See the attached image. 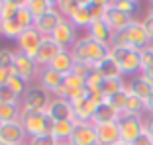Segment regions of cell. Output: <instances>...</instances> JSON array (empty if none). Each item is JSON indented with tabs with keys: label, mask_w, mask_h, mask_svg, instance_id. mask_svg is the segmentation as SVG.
Returning a JSON list of instances; mask_svg holds the SVG:
<instances>
[{
	"label": "cell",
	"mask_w": 153,
	"mask_h": 145,
	"mask_svg": "<svg viewBox=\"0 0 153 145\" xmlns=\"http://www.w3.org/2000/svg\"><path fill=\"white\" fill-rule=\"evenodd\" d=\"M71 53H73L76 63H90V65L96 67L100 61L106 59L110 55V47L94 41L88 36H82V37H79L76 43L71 47Z\"/></svg>",
	"instance_id": "obj_1"
},
{
	"label": "cell",
	"mask_w": 153,
	"mask_h": 145,
	"mask_svg": "<svg viewBox=\"0 0 153 145\" xmlns=\"http://www.w3.org/2000/svg\"><path fill=\"white\" fill-rule=\"evenodd\" d=\"M22 126L30 137H39V135H51L53 133V118H51L47 110L43 112H32V110H24L22 108Z\"/></svg>",
	"instance_id": "obj_2"
},
{
	"label": "cell",
	"mask_w": 153,
	"mask_h": 145,
	"mask_svg": "<svg viewBox=\"0 0 153 145\" xmlns=\"http://www.w3.org/2000/svg\"><path fill=\"white\" fill-rule=\"evenodd\" d=\"M110 57L116 61L122 75L135 77L141 72V51L131 47H110Z\"/></svg>",
	"instance_id": "obj_3"
},
{
	"label": "cell",
	"mask_w": 153,
	"mask_h": 145,
	"mask_svg": "<svg viewBox=\"0 0 153 145\" xmlns=\"http://www.w3.org/2000/svg\"><path fill=\"white\" fill-rule=\"evenodd\" d=\"M120 127V139L126 143H134L140 135H143V118L141 116H130V114H122L118 120Z\"/></svg>",
	"instance_id": "obj_4"
},
{
	"label": "cell",
	"mask_w": 153,
	"mask_h": 145,
	"mask_svg": "<svg viewBox=\"0 0 153 145\" xmlns=\"http://www.w3.org/2000/svg\"><path fill=\"white\" fill-rule=\"evenodd\" d=\"M51 102V96L47 94V92L41 88V86L37 84H32L30 88H27V92L22 96V108L24 110H32V112H43V110H47V106H49Z\"/></svg>",
	"instance_id": "obj_5"
},
{
	"label": "cell",
	"mask_w": 153,
	"mask_h": 145,
	"mask_svg": "<svg viewBox=\"0 0 153 145\" xmlns=\"http://www.w3.org/2000/svg\"><path fill=\"white\" fill-rule=\"evenodd\" d=\"M39 71H41V67L36 63V59H32V57H27V55H24V53H20V51H16L14 72H16L20 78H24V81L30 84V82L37 81V77H39Z\"/></svg>",
	"instance_id": "obj_6"
},
{
	"label": "cell",
	"mask_w": 153,
	"mask_h": 145,
	"mask_svg": "<svg viewBox=\"0 0 153 145\" xmlns=\"http://www.w3.org/2000/svg\"><path fill=\"white\" fill-rule=\"evenodd\" d=\"M51 39H53L55 43L61 47V49H71V47L76 43V39H79L75 24H73L71 20L63 18L61 22H59V26L53 30V33H51Z\"/></svg>",
	"instance_id": "obj_7"
},
{
	"label": "cell",
	"mask_w": 153,
	"mask_h": 145,
	"mask_svg": "<svg viewBox=\"0 0 153 145\" xmlns=\"http://www.w3.org/2000/svg\"><path fill=\"white\" fill-rule=\"evenodd\" d=\"M41 41H43V36L37 32L36 27H30V30H24V32L20 33V37L16 39V45H18L20 53H24V55H27V57L36 59Z\"/></svg>",
	"instance_id": "obj_8"
},
{
	"label": "cell",
	"mask_w": 153,
	"mask_h": 145,
	"mask_svg": "<svg viewBox=\"0 0 153 145\" xmlns=\"http://www.w3.org/2000/svg\"><path fill=\"white\" fill-rule=\"evenodd\" d=\"M69 141L73 145H98L96 126L92 122H76Z\"/></svg>",
	"instance_id": "obj_9"
},
{
	"label": "cell",
	"mask_w": 153,
	"mask_h": 145,
	"mask_svg": "<svg viewBox=\"0 0 153 145\" xmlns=\"http://www.w3.org/2000/svg\"><path fill=\"white\" fill-rule=\"evenodd\" d=\"M126 30H128V39H130L131 49L143 51V49H147V47L151 45V39H149V36H147V32H145L141 20H134Z\"/></svg>",
	"instance_id": "obj_10"
},
{
	"label": "cell",
	"mask_w": 153,
	"mask_h": 145,
	"mask_svg": "<svg viewBox=\"0 0 153 145\" xmlns=\"http://www.w3.org/2000/svg\"><path fill=\"white\" fill-rule=\"evenodd\" d=\"M63 78H65V75L53 71L51 67H43L39 71V77H37V86H41L49 96H55V92L63 84Z\"/></svg>",
	"instance_id": "obj_11"
},
{
	"label": "cell",
	"mask_w": 153,
	"mask_h": 145,
	"mask_svg": "<svg viewBox=\"0 0 153 145\" xmlns=\"http://www.w3.org/2000/svg\"><path fill=\"white\" fill-rule=\"evenodd\" d=\"M0 141L6 143V145L27 143V133H26V129H24L22 122L2 124V127H0Z\"/></svg>",
	"instance_id": "obj_12"
},
{
	"label": "cell",
	"mask_w": 153,
	"mask_h": 145,
	"mask_svg": "<svg viewBox=\"0 0 153 145\" xmlns=\"http://www.w3.org/2000/svg\"><path fill=\"white\" fill-rule=\"evenodd\" d=\"M61 47L55 43L51 37H43V41H41L39 49H37V55H36V63L39 65L41 69L43 67H49V63L57 57L59 53H61Z\"/></svg>",
	"instance_id": "obj_13"
},
{
	"label": "cell",
	"mask_w": 153,
	"mask_h": 145,
	"mask_svg": "<svg viewBox=\"0 0 153 145\" xmlns=\"http://www.w3.org/2000/svg\"><path fill=\"white\" fill-rule=\"evenodd\" d=\"M134 20H135V18H131L130 14H126V12H122V10H118L116 6H114V2H110L108 10H106V16H104V22L108 24V26L112 27L114 32L126 30V27L130 26Z\"/></svg>",
	"instance_id": "obj_14"
},
{
	"label": "cell",
	"mask_w": 153,
	"mask_h": 145,
	"mask_svg": "<svg viewBox=\"0 0 153 145\" xmlns=\"http://www.w3.org/2000/svg\"><path fill=\"white\" fill-rule=\"evenodd\" d=\"M128 92H130L131 96H137L140 100H147L149 96L153 94V82L149 81V78H145L143 75H135V77L130 78V82H128Z\"/></svg>",
	"instance_id": "obj_15"
},
{
	"label": "cell",
	"mask_w": 153,
	"mask_h": 145,
	"mask_svg": "<svg viewBox=\"0 0 153 145\" xmlns=\"http://www.w3.org/2000/svg\"><path fill=\"white\" fill-rule=\"evenodd\" d=\"M86 36L92 37V39L98 41V43H102V45H108L110 47V43H112V36H114V30L106 22H104V20H94V22L88 26V30H86Z\"/></svg>",
	"instance_id": "obj_16"
},
{
	"label": "cell",
	"mask_w": 153,
	"mask_h": 145,
	"mask_svg": "<svg viewBox=\"0 0 153 145\" xmlns=\"http://www.w3.org/2000/svg\"><path fill=\"white\" fill-rule=\"evenodd\" d=\"M63 20V16L59 14V10H51V12L43 14V16H39V18H36V30L41 33L43 37H51V33H53V30L59 26V22Z\"/></svg>",
	"instance_id": "obj_17"
},
{
	"label": "cell",
	"mask_w": 153,
	"mask_h": 145,
	"mask_svg": "<svg viewBox=\"0 0 153 145\" xmlns=\"http://www.w3.org/2000/svg\"><path fill=\"white\" fill-rule=\"evenodd\" d=\"M47 114H49L53 122H61V120H73V106L69 100L63 98H51L49 106H47Z\"/></svg>",
	"instance_id": "obj_18"
},
{
	"label": "cell",
	"mask_w": 153,
	"mask_h": 145,
	"mask_svg": "<svg viewBox=\"0 0 153 145\" xmlns=\"http://www.w3.org/2000/svg\"><path fill=\"white\" fill-rule=\"evenodd\" d=\"M71 106H73V120H75V122H92L96 106L92 104L86 96L71 102Z\"/></svg>",
	"instance_id": "obj_19"
},
{
	"label": "cell",
	"mask_w": 153,
	"mask_h": 145,
	"mask_svg": "<svg viewBox=\"0 0 153 145\" xmlns=\"http://www.w3.org/2000/svg\"><path fill=\"white\" fill-rule=\"evenodd\" d=\"M96 137H98V145H114V143H118V141H122L118 122L98 124V126H96Z\"/></svg>",
	"instance_id": "obj_20"
},
{
	"label": "cell",
	"mask_w": 153,
	"mask_h": 145,
	"mask_svg": "<svg viewBox=\"0 0 153 145\" xmlns=\"http://www.w3.org/2000/svg\"><path fill=\"white\" fill-rule=\"evenodd\" d=\"M122 114L118 112L116 108L108 104V102H102V104L96 106L94 110V116H92V124L98 126V124H110V122H118Z\"/></svg>",
	"instance_id": "obj_21"
},
{
	"label": "cell",
	"mask_w": 153,
	"mask_h": 145,
	"mask_svg": "<svg viewBox=\"0 0 153 145\" xmlns=\"http://www.w3.org/2000/svg\"><path fill=\"white\" fill-rule=\"evenodd\" d=\"M75 57H73L71 49H63L61 53L55 57L53 61L49 63V67L53 69V71L61 72V75H69V72H73V67H75Z\"/></svg>",
	"instance_id": "obj_22"
},
{
	"label": "cell",
	"mask_w": 153,
	"mask_h": 145,
	"mask_svg": "<svg viewBox=\"0 0 153 145\" xmlns=\"http://www.w3.org/2000/svg\"><path fill=\"white\" fill-rule=\"evenodd\" d=\"M22 120V104H0V124H14Z\"/></svg>",
	"instance_id": "obj_23"
},
{
	"label": "cell",
	"mask_w": 153,
	"mask_h": 145,
	"mask_svg": "<svg viewBox=\"0 0 153 145\" xmlns=\"http://www.w3.org/2000/svg\"><path fill=\"white\" fill-rule=\"evenodd\" d=\"M75 126H76L75 120H61V122H55L53 124V133H51V135H53L57 141H69Z\"/></svg>",
	"instance_id": "obj_24"
},
{
	"label": "cell",
	"mask_w": 153,
	"mask_h": 145,
	"mask_svg": "<svg viewBox=\"0 0 153 145\" xmlns=\"http://www.w3.org/2000/svg\"><path fill=\"white\" fill-rule=\"evenodd\" d=\"M96 71H98L104 78H118V77H124V75H122V71H120V67L116 65V61H114L110 55L96 65Z\"/></svg>",
	"instance_id": "obj_25"
},
{
	"label": "cell",
	"mask_w": 153,
	"mask_h": 145,
	"mask_svg": "<svg viewBox=\"0 0 153 145\" xmlns=\"http://www.w3.org/2000/svg\"><path fill=\"white\" fill-rule=\"evenodd\" d=\"M126 88H128V82H124V77H118V78H104L102 86H100V90H102V94L106 96V98L118 94L120 90H126Z\"/></svg>",
	"instance_id": "obj_26"
},
{
	"label": "cell",
	"mask_w": 153,
	"mask_h": 145,
	"mask_svg": "<svg viewBox=\"0 0 153 145\" xmlns=\"http://www.w3.org/2000/svg\"><path fill=\"white\" fill-rule=\"evenodd\" d=\"M82 4H85V8L90 12V16H92V22H94V20H104V16H106V10H108L110 2H104V0H85Z\"/></svg>",
	"instance_id": "obj_27"
},
{
	"label": "cell",
	"mask_w": 153,
	"mask_h": 145,
	"mask_svg": "<svg viewBox=\"0 0 153 145\" xmlns=\"http://www.w3.org/2000/svg\"><path fill=\"white\" fill-rule=\"evenodd\" d=\"M22 32L24 30L18 24V20H0V36L8 37V39H18Z\"/></svg>",
	"instance_id": "obj_28"
},
{
	"label": "cell",
	"mask_w": 153,
	"mask_h": 145,
	"mask_svg": "<svg viewBox=\"0 0 153 145\" xmlns=\"http://www.w3.org/2000/svg\"><path fill=\"white\" fill-rule=\"evenodd\" d=\"M26 2H27V8L32 10V14L36 18H39V16L57 8V2H51V0H26Z\"/></svg>",
	"instance_id": "obj_29"
},
{
	"label": "cell",
	"mask_w": 153,
	"mask_h": 145,
	"mask_svg": "<svg viewBox=\"0 0 153 145\" xmlns=\"http://www.w3.org/2000/svg\"><path fill=\"white\" fill-rule=\"evenodd\" d=\"M16 20H18V24L22 26V30H30V27L36 26V16L32 14V10L27 8V2H22V6H20V12H18V16H16Z\"/></svg>",
	"instance_id": "obj_30"
},
{
	"label": "cell",
	"mask_w": 153,
	"mask_h": 145,
	"mask_svg": "<svg viewBox=\"0 0 153 145\" xmlns=\"http://www.w3.org/2000/svg\"><path fill=\"white\" fill-rule=\"evenodd\" d=\"M69 20L75 24L76 30H79V27H86V30H88V26L92 24V16H90V12L85 8V4H81V8L76 10V12L73 14Z\"/></svg>",
	"instance_id": "obj_31"
},
{
	"label": "cell",
	"mask_w": 153,
	"mask_h": 145,
	"mask_svg": "<svg viewBox=\"0 0 153 145\" xmlns=\"http://www.w3.org/2000/svg\"><path fill=\"white\" fill-rule=\"evenodd\" d=\"M20 6H22V2H16V0H2L0 20H16V16L20 12Z\"/></svg>",
	"instance_id": "obj_32"
},
{
	"label": "cell",
	"mask_w": 153,
	"mask_h": 145,
	"mask_svg": "<svg viewBox=\"0 0 153 145\" xmlns=\"http://www.w3.org/2000/svg\"><path fill=\"white\" fill-rule=\"evenodd\" d=\"M124 114H130V116H145V102L140 100L137 96H131L128 98V104H126V112Z\"/></svg>",
	"instance_id": "obj_33"
},
{
	"label": "cell",
	"mask_w": 153,
	"mask_h": 145,
	"mask_svg": "<svg viewBox=\"0 0 153 145\" xmlns=\"http://www.w3.org/2000/svg\"><path fill=\"white\" fill-rule=\"evenodd\" d=\"M128 98H130V92H128V88H126V90H120L118 94H114V96H110V98H106V102H108L112 108H116L120 114H124V112H126Z\"/></svg>",
	"instance_id": "obj_34"
},
{
	"label": "cell",
	"mask_w": 153,
	"mask_h": 145,
	"mask_svg": "<svg viewBox=\"0 0 153 145\" xmlns=\"http://www.w3.org/2000/svg\"><path fill=\"white\" fill-rule=\"evenodd\" d=\"M81 4L82 2H79V0H59L57 2V10H59V14H61L63 18L69 20L76 10L81 8Z\"/></svg>",
	"instance_id": "obj_35"
},
{
	"label": "cell",
	"mask_w": 153,
	"mask_h": 145,
	"mask_svg": "<svg viewBox=\"0 0 153 145\" xmlns=\"http://www.w3.org/2000/svg\"><path fill=\"white\" fill-rule=\"evenodd\" d=\"M20 102L22 98L8 84H0V104H20Z\"/></svg>",
	"instance_id": "obj_36"
},
{
	"label": "cell",
	"mask_w": 153,
	"mask_h": 145,
	"mask_svg": "<svg viewBox=\"0 0 153 145\" xmlns=\"http://www.w3.org/2000/svg\"><path fill=\"white\" fill-rule=\"evenodd\" d=\"M8 86H10V88H12V90L20 96V98H22V96L27 92V88H30V84H27V82L24 81V78H20L18 75H14V77L8 81Z\"/></svg>",
	"instance_id": "obj_37"
},
{
	"label": "cell",
	"mask_w": 153,
	"mask_h": 145,
	"mask_svg": "<svg viewBox=\"0 0 153 145\" xmlns=\"http://www.w3.org/2000/svg\"><path fill=\"white\" fill-rule=\"evenodd\" d=\"M114 6H116L118 10H122V12L130 14L131 18H134V14L137 12V8H140V2H135V0H116Z\"/></svg>",
	"instance_id": "obj_38"
},
{
	"label": "cell",
	"mask_w": 153,
	"mask_h": 145,
	"mask_svg": "<svg viewBox=\"0 0 153 145\" xmlns=\"http://www.w3.org/2000/svg\"><path fill=\"white\" fill-rule=\"evenodd\" d=\"M96 71L94 65H90V63H75V67H73V72H75L76 77H81V78H88L92 72Z\"/></svg>",
	"instance_id": "obj_39"
},
{
	"label": "cell",
	"mask_w": 153,
	"mask_h": 145,
	"mask_svg": "<svg viewBox=\"0 0 153 145\" xmlns=\"http://www.w3.org/2000/svg\"><path fill=\"white\" fill-rule=\"evenodd\" d=\"M16 53L10 49H0V69H14Z\"/></svg>",
	"instance_id": "obj_40"
},
{
	"label": "cell",
	"mask_w": 153,
	"mask_h": 145,
	"mask_svg": "<svg viewBox=\"0 0 153 145\" xmlns=\"http://www.w3.org/2000/svg\"><path fill=\"white\" fill-rule=\"evenodd\" d=\"M110 47H130V39H128V30H120V32H114Z\"/></svg>",
	"instance_id": "obj_41"
},
{
	"label": "cell",
	"mask_w": 153,
	"mask_h": 145,
	"mask_svg": "<svg viewBox=\"0 0 153 145\" xmlns=\"http://www.w3.org/2000/svg\"><path fill=\"white\" fill-rule=\"evenodd\" d=\"M86 98H88L94 106L106 102V96L102 94V90H100V88H86Z\"/></svg>",
	"instance_id": "obj_42"
},
{
	"label": "cell",
	"mask_w": 153,
	"mask_h": 145,
	"mask_svg": "<svg viewBox=\"0 0 153 145\" xmlns=\"http://www.w3.org/2000/svg\"><path fill=\"white\" fill-rule=\"evenodd\" d=\"M59 141L53 135H39V137H30L27 145H57Z\"/></svg>",
	"instance_id": "obj_43"
},
{
	"label": "cell",
	"mask_w": 153,
	"mask_h": 145,
	"mask_svg": "<svg viewBox=\"0 0 153 145\" xmlns=\"http://www.w3.org/2000/svg\"><path fill=\"white\" fill-rule=\"evenodd\" d=\"M85 82H86V88H100V86H102V82H104V77L100 75L98 71H94Z\"/></svg>",
	"instance_id": "obj_44"
},
{
	"label": "cell",
	"mask_w": 153,
	"mask_h": 145,
	"mask_svg": "<svg viewBox=\"0 0 153 145\" xmlns=\"http://www.w3.org/2000/svg\"><path fill=\"white\" fill-rule=\"evenodd\" d=\"M151 63H153V51H151V47H147V49L141 51V69L149 67Z\"/></svg>",
	"instance_id": "obj_45"
},
{
	"label": "cell",
	"mask_w": 153,
	"mask_h": 145,
	"mask_svg": "<svg viewBox=\"0 0 153 145\" xmlns=\"http://www.w3.org/2000/svg\"><path fill=\"white\" fill-rule=\"evenodd\" d=\"M141 24H143L145 32H147V36H149V39L153 41V16H151V14H145V18L141 20Z\"/></svg>",
	"instance_id": "obj_46"
},
{
	"label": "cell",
	"mask_w": 153,
	"mask_h": 145,
	"mask_svg": "<svg viewBox=\"0 0 153 145\" xmlns=\"http://www.w3.org/2000/svg\"><path fill=\"white\" fill-rule=\"evenodd\" d=\"M143 132L153 137V114H145L143 116Z\"/></svg>",
	"instance_id": "obj_47"
},
{
	"label": "cell",
	"mask_w": 153,
	"mask_h": 145,
	"mask_svg": "<svg viewBox=\"0 0 153 145\" xmlns=\"http://www.w3.org/2000/svg\"><path fill=\"white\" fill-rule=\"evenodd\" d=\"M131 145H153V137L147 135V133H143V135H140Z\"/></svg>",
	"instance_id": "obj_48"
},
{
	"label": "cell",
	"mask_w": 153,
	"mask_h": 145,
	"mask_svg": "<svg viewBox=\"0 0 153 145\" xmlns=\"http://www.w3.org/2000/svg\"><path fill=\"white\" fill-rule=\"evenodd\" d=\"M141 75H143L145 78H149V81L153 82V63L149 65V67H145V69H141Z\"/></svg>",
	"instance_id": "obj_49"
},
{
	"label": "cell",
	"mask_w": 153,
	"mask_h": 145,
	"mask_svg": "<svg viewBox=\"0 0 153 145\" xmlns=\"http://www.w3.org/2000/svg\"><path fill=\"white\" fill-rule=\"evenodd\" d=\"M145 114H153V94L145 100Z\"/></svg>",
	"instance_id": "obj_50"
},
{
	"label": "cell",
	"mask_w": 153,
	"mask_h": 145,
	"mask_svg": "<svg viewBox=\"0 0 153 145\" xmlns=\"http://www.w3.org/2000/svg\"><path fill=\"white\" fill-rule=\"evenodd\" d=\"M147 14H151V16H153V2H149V6H147Z\"/></svg>",
	"instance_id": "obj_51"
},
{
	"label": "cell",
	"mask_w": 153,
	"mask_h": 145,
	"mask_svg": "<svg viewBox=\"0 0 153 145\" xmlns=\"http://www.w3.org/2000/svg\"><path fill=\"white\" fill-rule=\"evenodd\" d=\"M57 145H73V143H71V141H59Z\"/></svg>",
	"instance_id": "obj_52"
},
{
	"label": "cell",
	"mask_w": 153,
	"mask_h": 145,
	"mask_svg": "<svg viewBox=\"0 0 153 145\" xmlns=\"http://www.w3.org/2000/svg\"><path fill=\"white\" fill-rule=\"evenodd\" d=\"M114 145H130V143H126V141H118V143H114Z\"/></svg>",
	"instance_id": "obj_53"
},
{
	"label": "cell",
	"mask_w": 153,
	"mask_h": 145,
	"mask_svg": "<svg viewBox=\"0 0 153 145\" xmlns=\"http://www.w3.org/2000/svg\"><path fill=\"white\" fill-rule=\"evenodd\" d=\"M149 47H151V51H153V41H151V45H149Z\"/></svg>",
	"instance_id": "obj_54"
},
{
	"label": "cell",
	"mask_w": 153,
	"mask_h": 145,
	"mask_svg": "<svg viewBox=\"0 0 153 145\" xmlns=\"http://www.w3.org/2000/svg\"><path fill=\"white\" fill-rule=\"evenodd\" d=\"M0 10H2V0H0Z\"/></svg>",
	"instance_id": "obj_55"
},
{
	"label": "cell",
	"mask_w": 153,
	"mask_h": 145,
	"mask_svg": "<svg viewBox=\"0 0 153 145\" xmlns=\"http://www.w3.org/2000/svg\"><path fill=\"white\" fill-rule=\"evenodd\" d=\"M0 145H6V143H2V141H0Z\"/></svg>",
	"instance_id": "obj_56"
},
{
	"label": "cell",
	"mask_w": 153,
	"mask_h": 145,
	"mask_svg": "<svg viewBox=\"0 0 153 145\" xmlns=\"http://www.w3.org/2000/svg\"><path fill=\"white\" fill-rule=\"evenodd\" d=\"M20 145H27V143H20Z\"/></svg>",
	"instance_id": "obj_57"
}]
</instances>
